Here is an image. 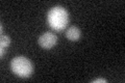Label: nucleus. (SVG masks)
<instances>
[{
  "mask_svg": "<svg viewBox=\"0 0 125 83\" xmlns=\"http://www.w3.org/2000/svg\"><path fill=\"white\" fill-rule=\"evenodd\" d=\"M38 43L43 49L49 50L57 44V37L53 32L46 31L38 39Z\"/></svg>",
  "mask_w": 125,
  "mask_h": 83,
  "instance_id": "7ed1b4c3",
  "label": "nucleus"
},
{
  "mask_svg": "<svg viewBox=\"0 0 125 83\" xmlns=\"http://www.w3.org/2000/svg\"><path fill=\"white\" fill-rule=\"evenodd\" d=\"M0 28H1V35L3 34V25H2V23H1V26H0Z\"/></svg>",
  "mask_w": 125,
  "mask_h": 83,
  "instance_id": "6e6552de",
  "label": "nucleus"
},
{
  "mask_svg": "<svg viewBox=\"0 0 125 83\" xmlns=\"http://www.w3.org/2000/svg\"><path fill=\"white\" fill-rule=\"evenodd\" d=\"M10 45V38L7 35L2 34L0 37V49H6Z\"/></svg>",
  "mask_w": 125,
  "mask_h": 83,
  "instance_id": "39448f33",
  "label": "nucleus"
},
{
  "mask_svg": "<svg viewBox=\"0 0 125 83\" xmlns=\"http://www.w3.org/2000/svg\"><path fill=\"white\" fill-rule=\"evenodd\" d=\"M4 54H5V49H0V57H3L4 56Z\"/></svg>",
  "mask_w": 125,
  "mask_h": 83,
  "instance_id": "0eeeda50",
  "label": "nucleus"
},
{
  "mask_svg": "<svg viewBox=\"0 0 125 83\" xmlns=\"http://www.w3.org/2000/svg\"><path fill=\"white\" fill-rule=\"evenodd\" d=\"M70 21L69 13L62 6H53L47 14V23L54 31H62L68 26Z\"/></svg>",
  "mask_w": 125,
  "mask_h": 83,
  "instance_id": "f257e3e1",
  "label": "nucleus"
},
{
  "mask_svg": "<svg viewBox=\"0 0 125 83\" xmlns=\"http://www.w3.org/2000/svg\"><path fill=\"white\" fill-rule=\"evenodd\" d=\"M10 71L20 78H29L33 72V65L25 56H16L10 60Z\"/></svg>",
  "mask_w": 125,
  "mask_h": 83,
  "instance_id": "f03ea898",
  "label": "nucleus"
},
{
  "mask_svg": "<svg viewBox=\"0 0 125 83\" xmlns=\"http://www.w3.org/2000/svg\"><path fill=\"white\" fill-rule=\"evenodd\" d=\"M92 82L93 83H100V82L105 83V82H107V80H106V79H104V78H98V79H95V80H93Z\"/></svg>",
  "mask_w": 125,
  "mask_h": 83,
  "instance_id": "423d86ee",
  "label": "nucleus"
},
{
  "mask_svg": "<svg viewBox=\"0 0 125 83\" xmlns=\"http://www.w3.org/2000/svg\"><path fill=\"white\" fill-rule=\"evenodd\" d=\"M66 37L71 42H76L81 37V30L76 26H71L66 30Z\"/></svg>",
  "mask_w": 125,
  "mask_h": 83,
  "instance_id": "20e7f679",
  "label": "nucleus"
}]
</instances>
